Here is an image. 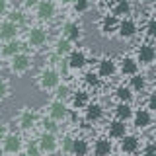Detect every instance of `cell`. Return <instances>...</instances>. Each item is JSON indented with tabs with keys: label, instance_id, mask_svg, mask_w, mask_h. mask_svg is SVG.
Wrapping results in <instances>:
<instances>
[{
	"label": "cell",
	"instance_id": "2e32d148",
	"mask_svg": "<svg viewBox=\"0 0 156 156\" xmlns=\"http://www.w3.org/2000/svg\"><path fill=\"white\" fill-rule=\"evenodd\" d=\"M139 150V139L135 135H125L121 139V152L125 154H135Z\"/></svg>",
	"mask_w": 156,
	"mask_h": 156
},
{
	"label": "cell",
	"instance_id": "7a4b0ae2",
	"mask_svg": "<svg viewBox=\"0 0 156 156\" xmlns=\"http://www.w3.org/2000/svg\"><path fill=\"white\" fill-rule=\"evenodd\" d=\"M39 88L41 90H57V86L61 84V74L55 70V68H45V70L39 74Z\"/></svg>",
	"mask_w": 156,
	"mask_h": 156
},
{
	"label": "cell",
	"instance_id": "cb8c5ba5",
	"mask_svg": "<svg viewBox=\"0 0 156 156\" xmlns=\"http://www.w3.org/2000/svg\"><path fill=\"white\" fill-rule=\"evenodd\" d=\"M88 104H90L88 92H76V94L72 96V107H74V109H86Z\"/></svg>",
	"mask_w": 156,
	"mask_h": 156
},
{
	"label": "cell",
	"instance_id": "4316f807",
	"mask_svg": "<svg viewBox=\"0 0 156 156\" xmlns=\"http://www.w3.org/2000/svg\"><path fill=\"white\" fill-rule=\"evenodd\" d=\"M70 47H72V43L68 41L66 37H62V39H58V41L55 43V53H57L58 57H62V55H68V53L72 51Z\"/></svg>",
	"mask_w": 156,
	"mask_h": 156
},
{
	"label": "cell",
	"instance_id": "b9f144b4",
	"mask_svg": "<svg viewBox=\"0 0 156 156\" xmlns=\"http://www.w3.org/2000/svg\"><path fill=\"white\" fill-rule=\"evenodd\" d=\"M148 109L156 111V94H152V96L148 98Z\"/></svg>",
	"mask_w": 156,
	"mask_h": 156
},
{
	"label": "cell",
	"instance_id": "9a60e30c",
	"mask_svg": "<svg viewBox=\"0 0 156 156\" xmlns=\"http://www.w3.org/2000/svg\"><path fill=\"white\" fill-rule=\"evenodd\" d=\"M18 125H20V129H31L33 125H35V113H33L29 107H26V109H22V113H20L18 117Z\"/></svg>",
	"mask_w": 156,
	"mask_h": 156
},
{
	"label": "cell",
	"instance_id": "83f0119b",
	"mask_svg": "<svg viewBox=\"0 0 156 156\" xmlns=\"http://www.w3.org/2000/svg\"><path fill=\"white\" fill-rule=\"evenodd\" d=\"M115 98L119 101H123V104H129V101L133 100V90H131V88H127V86H119L115 90Z\"/></svg>",
	"mask_w": 156,
	"mask_h": 156
},
{
	"label": "cell",
	"instance_id": "d4e9b609",
	"mask_svg": "<svg viewBox=\"0 0 156 156\" xmlns=\"http://www.w3.org/2000/svg\"><path fill=\"white\" fill-rule=\"evenodd\" d=\"M131 14V2L129 0H117L113 4V16L121 18V16H129Z\"/></svg>",
	"mask_w": 156,
	"mask_h": 156
},
{
	"label": "cell",
	"instance_id": "7402d4cb",
	"mask_svg": "<svg viewBox=\"0 0 156 156\" xmlns=\"http://www.w3.org/2000/svg\"><path fill=\"white\" fill-rule=\"evenodd\" d=\"M113 146H111V140L109 139H98L94 143V154L96 156H109Z\"/></svg>",
	"mask_w": 156,
	"mask_h": 156
},
{
	"label": "cell",
	"instance_id": "ba28073f",
	"mask_svg": "<svg viewBox=\"0 0 156 156\" xmlns=\"http://www.w3.org/2000/svg\"><path fill=\"white\" fill-rule=\"evenodd\" d=\"M27 43L31 47H43L47 43V31L43 27H31L27 33Z\"/></svg>",
	"mask_w": 156,
	"mask_h": 156
},
{
	"label": "cell",
	"instance_id": "1f68e13d",
	"mask_svg": "<svg viewBox=\"0 0 156 156\" xmlns=\"http://www.w3.org/2000/svg\"><path fill=\"white\" fill-rule=\"evenodd\" d=\"M86 84L90 88H98V86H100V76H98V72H88V74H86Z\"/></svg>",
	"mask_w": 156,
	"mask_h": 156
},
{
	"label": "cell",
	"instance_id": "ac0fdd59",
	"mask_svg": "<svg viewBox=\"0 0 156 156\" xmlns=\"http://www.w3.org/2000/svg\"><path fill=\"white\" fill-rule=\"evenodd\" d=\"M119 70H121L123 76H133V74L139 72V62H136L135 58H131V57H125V58H121Z\"/></svg>",
	"mask_w": 156,
	"mask_h": 156
},
{
	"label": "cell",
	"instance_id": "ab89813d",
	"mask_svg": "<svg viewBox=\"0 0 156 156\" xmlns=\"http://www.w3.org/2000/svg\"><path fill=\"white\" fill-rule=\"evenodd\" d=\"M143 156H156V146H154V144L146 146V148H144V152H143Z\"/></svg>",
	"mask_w": 156,
	"mask_h": 156
},
{
	"label": "cell",
	"instance_id": "836d02e7",
	"mask_svg": "<svg viewBox=\"0 0 156 156\" xmlns=\"http://www.w3.org/2000/svg\"><path fill=\"white\" fill-rule=\"evenodd\" d=\"M8 96H10V82H8V80H2V78H0V101L6 100Z\"/></svg>",
	"mask_w": 156,
	"mask_h": 156
},
{
	"label": "cell",
	"instance_id": "ee69618b",
	"mask_svg": "<svg viewBox=\"0 0 156 156\" xmlns=\"http://www.w3.org/2000/svg\"><path fill=\"white\" fill-rule=\"evenodd\" d=\"M2 58H4V57H2V55H0V68H2Z\"/></svg>",
	"mask_w": 156,
	"mask_h": 156
},
{
	"label": "cell",
	"instance_id": "484cf974",
	"mask_svg": "<svg viewBox=\"0 0 156 156\" xmlns=\"http://www.w3.org/2000/svg\"><path fill=\"white\" fill-rule=\"evenodd\" d=\"M133 113H135V111L131 109V105L129 104H123V101H119V105L115 107V117H117V119H121V121L131 119Z\"/></svg>",
	"mask_w": 156,
	"mask_h": 156
},
{
	"label": "cell",
	"instance_id": "277c9868",
	"mask_svg": "<svg viewBox=\"0 0 156 156\" xmlns=\"http://www.w3.org/2000/svg\"><path fill=\"white\" fill-rule=\"evenodd\" d=\"M22 146H23L22 136L18 133H8L2 140V152L4 154H18L22 150Z\"/></svg>",
	"mask_w": 156,
	"mask_h": 156
},
{
	"label": "cell",
	"instance_id": "f546056e",
	"mask_svg": "<svg viewBox=\"0 0 156 156\" xmlns=\"http://www.w3.org/2000/svg\"><path fill=\"white\" fill-rule=\"evenodd\" d=\"M6 20H10V22H14V23H23V12L22 10H8V16H6Z\"/></svg>",
	"mask_w": 156,
	"mask_h": 156
},
{
	"label": "cell",
	"instance_id": "74e56055",
	"mask_svg": "<svg viewBox=\"0 0 156 156\" xmlns=\"http://www.w3.org/2000/svg\"><path fill=\"white\" fill-rule=\"evenodd\" d=\"M66 94H68V88L66 86H57V100H62V98H66Z\"/></svg>",
	"mask_w": 156,
	"mask_h": 156
},
{
	"label": "cell",
	"instance_id": "ffe728a7",
	"mask_svg": "<svg viewBox=\"0 0 156 156\" xmlns=\"http://www.w3.org/2000/svg\"><path fill=\"white\" fill-rule=\"evenodd\" d=\"M62 31H65V37H66L70 43L80 41V37H82V29H80V26H78V23H74V22H68Z\"/></svg>",
	"mask_w": 156,
	"mask_h": 156
},
{
	"label": "cell",
	"instance_id": "44dd1931",
	"mask_svg": "<svg viewBox=\"0 0 156 156\" xmlns=\"http://www.w3.org/2000/svg\"><path fill=\"white\" fill-rule=\"evenodd\" d=\"M86 121H90V123H96V121L101 119V115H104V107H101L100 104H88L86 105Z\"/></svg>",
	"mask_w": 156,
	"mask_h": 156
},
{
	"label": "cell",
	"instance_id": "603a6c76",
	"mask_svg": "<svg viewBox=\"0 0 156 156\" xmlns=\"http://www.w3.org/2000/svg\"><path fill=\"white\" fill-rule=\"evenodd\" d=\"M90 152V144H88L86 139H74L72 143V154L74 156H88Z\"/></svg>",
	"mask_w": 156,
	"mask_h": 156
},
{
	"label": "cell",
	"instance_id": "e0dca14e",
	"mask_svg": "<svg viewBox=\"0 0 156 156\" xmlns=\"http://www.w3.org/2000/svg\"><path fill=\"white\" fill-rule=\"evenodd\" d=\"M154 61H156V49L152 45H140L139 47V62L150 65Z\"/></svg>",
	"mask_w": 156,
	"mask_h": 156
},
{
	"label": "cell",
	"instance_id": "6da1fadb",
	"mask_svg": "<svg viewBox=\"0 0 156 156\" xmlns=\"http://www.w3.org/2000/svg\"><path fill=\"white\" fill-rule=\"evenodd\" d=\"M31 65H33L31 57H29L27 53H23V51H20L18 55H14L10 58V70H12L14 74H18V76L26 74L29 68H31Z\"/></svg>",
	"mask_w": 156,
	"mask_h": 156
},
{
	"label": "cell",
	"instance_id": "5b68a950",
	"mask_svg": "<svg viewBox=\"0 0 156 156\" xmlns=\"http://www.w3.org/2000/svg\"><path fill=\"white\" fill-rule=\"evenodd\" d=\"M37 144H39V150H41V154H51V152H55V150H57L58 140H57L55 133H49V131H45V133L39 136Z\"/></svg>",
	"mask_w": 156,
	"mask_h": 156
},
{
	"label": "cell",
	"instance_id": "d590c367",
	"mask_svg": "<svg viewBox=\"0 0 156 156\" xmlns=\"http://www.w3.org/2000/svg\"><path fill=\"white\" fill-rule=\"evenodd\" d=\"M26 150H27V156H39V154H41V150H39V144H37V143H29Z\"/></svg>",
	"mask_w": 156,
	"mask_h": 156
},
{
	"label": "cell",
	"instance_id": "60d3db41",
	"mask_svg": "<svg viewBox=\"0 0 156 156\" xmlns=\"http://www.w3.org/2000/svg\"><path fill=\"white\" fill-rule=\"evenodd\" d=\"M37 2H39V0H22L23 8H35V6H37Z\"/></svg>",
	"mask_w": 156,
	"mask_h": 156
},
{
	"label": "cell",
	"instance_id": "e575fe53",
	"mask_svg": "<svg viewBox=\"0 0 156 156\" xmlns=\"http://www.w3.org/2000/svg\"><path fill=\"white\" fill-rule=\"evenodd\" d=\"M72 143H74V139L72 136H65L62 139V152H66V154H72Z\"/></svg>",
	"mask_w": 156,
	"mask_h": 156
},
{
	"label": "cell",
	"instance_id": "f6af8a7d",
	"mask_svg": "<svg viewBox=\"0 0 156 156\" xmlns=\"http://www.w3.org/2000/svg\"><path fill=\"white\" fill-rule=\"evenodd\" d=\"M154 136H156V127H154Z\"/></svg>",
	"mask_w": 156,
	"mask_h": 156
},
{
	"label": "cell",
	"instance_id": "f35d334b",
	"mask_svg": "<svg viewBox=\"0 0 156 156\" xmlns=\"http://www.w3.org/2000/svg\"><path fill=\"white\" fill-rule=\"evenodd\" d=\"M8 14V0H0V18Z\"/></svg>",
	"mask_w": 156,
	"mask_h": 156
},
{
	"label": "cell",
	"instance_id": "30bf717a",
	"mask_svg": "<svg viewBox=\"0 0 156 156\" xmlns=\"http://www.w3.org/2000/svg\"><path fill=\"white\" fill-rule=\"evenodd\" d=\"M117 31H119L121 39H131L136 33V23L133 22V20H129V18L119 20V27H117Z\"/></svg>",
	"mask_w": 156,
	"mask_h": 156
},
{
	"label": "cell",
	"instance_id": "5bb4252c",
	"mask_svg": "<svg viewBox=\"0 0 156 156\" xmlns=\"http://www.w3.org/2000/svg\"><path fill=\"white\" fill-rule=\"evenodd\" d=\"M107 135L111 136V139H123V136L127 135V125L125 121L121 119H115L109 123V129H107Z\"/></svg>",
	"mask_w": 156,
	"mask_h": 156
},
{
	"label": "cell",
	"instance_id": "9c48e42d",
	"mask_svg": "<svg viewBox=\"0 0 156 156\" xmlns=\"http://www.w3.org/2000/svg\"><path fill=\"white\" fill-rule=\"evenodd\" d=\"M86 62H88V58H86L84 51H70V53H68L66 65H68L70 70H80V68L86 66Z\"/></svg>",
	"mask_w": 156,
	"mask_h": 156
},
{
	"label": "cell",
	"instance_id": "7c38bea8",
	"mask_svg": "<svg viewBox=\"0 0 156 156\" xmlns=\"http://www.w3.org/2000/svg\"><path fill=\"white\" fill-rule=\"evenodd\" d=\"M115 70H117V66H115V62L111 61V58H101V61L98 62V76H101V78L113 76Z\"/></svg>",
	"mask_w": 156,
	"mask_h": 156
},
{
	"label": "cell",
	"instance_id": "4fadbf2b",
	"mask_svg": "<svg viewBox=\"0 0 156 156\" xmlns=\"http://www.w3.org/2000/svg\"><path fill=\"white\" fill-rule=\"evenodd\" d=\"M22 51V45H20L18 39H12V41H4L2 47H0V55L6 57V58H12L14 55H18V53Z\"/></svg>",
	"mask_w": 156,
	"mask_h": 156
},
{
	"label": "cell",
	"instance_id": "8fae6325",
	"mask_svg": "<svg viewBox=\"0 0 156 156\" xmlns=\"http://www.w3.org/2000/svg\"><path fill=\"white\" fill-rule=\"evenodd\" d=\"M117 27H119V18L117 16H104L101 18V22H100V31L104 33V35H109V33H113L117 31Z\"/></svg>",
	"mask_w": 156,
	"mask_h": 156
},
{
	"label": "cell",
	"instance_id": "52a82bcc",
	"mask_svg": "<svg viewBox=\"0 0 156 156\" xmlns=\"http://www.w3.org/2000/svg\"><path fill=\"white\" fill-rule=\"evenodd\" d=\"M49 117L55 119V121H65L68 117V109H66L65 101H62V100L51 101V104H49Z\"/></svg>",
	"mask_w": 156,
	"mask_h": 156
},
{
	"label": "cell",
	"instance_id": "8d00e7d4",
	"mask_svg": "<svg viewBox=\"0 0 156 156\" xmlns=\"http://www.w3.org/2000/svg\"><path fill=\"white\" fill-rule=\"evenodd\" d=\"M146 33H148L150 37H156V20H152V22L146 26Z\"/></svg>",
	"mask_w": 156,
	"mask_h": 156
},
{
	"label": "cell",
	"instance_id": "7bdbcfd3",
	"mask_svg": "<svg viewBox=\"0 0 156 156\" xmlns=\"http://www.w3.org/2000/svg\"><path fill=\"white\" fill-rule=\"evenodd\" d=\"M6 135H8V127L4 125V123H0V143L4 140V136H6Z\"/></svg>",
	"mask_w": 156,
	"mask_h": 156
},
{
	"label": "cell",
	"instance_id": "d6986e66",
	"mask_svg": "<svg viewBox=\"0 0 156 156\" xmlns=\"http://www.w3.org/2000/svg\"><path fill=\"white\" fill-rule=\"evenodd\" d=\"M133 121H135V127L136 129H146L150 123H152V117L146 109H139L133 113Z\"/></svg>",
	"mask_w": 156,
	"mask_h": 156
},
{
	"label": "cell",
	"instance_id": "f1b7e54d",
	"mask_svg": "<svg viewBox=\"0 0 156 156\" xmlns=\"http://www.w3.org/2000/svg\"><path fill=\"white\" fill-rule=\"evenodd\" d=\"M144 86H146V82H144V78L140 74H133V76H131V90L140 92V90H144Z\"/></svg>",
	"mask_w": 156,
	"mask_h": 156
},
{
	"label": "cell",
	"instance_id": "d6a6232c",
	"mask_svg": "<svg viewBox=\"0 0 156 156\" xmlns=\"http://www.w3.org/2000/svg\"><path fill=\"white\" fill-rule=\"evenodd\" d=\"M43 127H45V131H49V133H57L58 131V121H55V119H43Z\"/></svg>",
	"mask_w": 156,
	"mask_h": 156
},
{
	"label": "cell",
	"instance_id": "4dcf8cb0",
	"mask_svg": "<svg viewBox=\"0 0 156 156\" xmlns=\"http://www.w3.org/2000/svg\"><path fill=\"white\" fill-rule=\"evenodd\" d=\"M72 8H74L76 14H84V12H88V8H90V0H74V2H72Z\"/></svg>",
	"mask_w": 156,
	"mask_h": 156
},
{
	"label": "cell",
	"instance_id": "8992f818",
	"mask_svg": "<svg viewBox=\"0 0 156 156\" xmlns=\"http://www.w3.org/2000/svg\"><path fill=\"white\" fill-rule=\"evenodd\" d=\"M18 33H20V26L10 20H4L0 22V41H12V39H18Z\"/></svg>",
	"mask_w": 156,
	"mask_h": 156
},
{
	"label": "cell",
	"instance_id": "3957f363",
	"mask_svg": "<svg viewBox=\"0 0 156 156\" xmlns=\"http://www.w3.org/2000/svg\"><path fill=\"white\" fill-rule=\"evenodd\" d=\"M35 14L39 20H53L57 16V2L55 0H39L35 6Z\"/></svg>",
	"mask_w": 156,
	"mask_h": 156
}]
</instances>
